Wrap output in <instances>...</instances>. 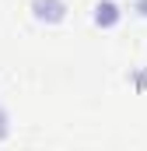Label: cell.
<instances>
[{
    "instance_id": "277c9868",
    "label": "cell",
    "mask_w": 147,
    "mask_h": 151,
    "mask_svg": "<svg viewBox=\"0 0 147 151\" xmlns=\"http://www.w3.org/2000/svg\"><path fill=\"white\" fill-rule=\"evenodd\" d=\"M4 134H7V113L0 109V137H4Z\"/></svg>"
},
{
    "instance_id": "7a4b0ae2",
    "label": "cell",
    "mask_w": 147,
    "mask_h": 151,
    "mask_svg": "<svg viewBox=\"0 0 147 151\" xmlns=\"http://www.w3.org/2000/svg\"><path fill=\"white\" fill-rule=\"evenodd\" d=\"M95 21H98V25H105V28H112V25L119 21V7H116L112 0H102V4H95Z\"/></svg>"
},
{
    "instance_id": "6da1fadb",
    "label": "cell",
    "mask_w": 147,
    "mask_h": 151,
    "mask_svg": "<svg viewBox=\"0 0 147 151\" xmlns=\"http://www.w3.org/2000/svg\"><path fill=\"white\" fill-rule=\"evenodd\" d=\"M35 18L39 21H60L63 18V0H35Z\"/></svg>"
},
{
    "instance_id": "3957f363",
    "label": "cell",
    "mask_w": 147,
    "mask_h": 151,
    "mask_svg": "<svg viewBox=\"0 0 147 151\" xmlns=\"http://www.w3.org/2000/svg\"><path fill=\"white\" fill-rule=\"evenodd\" d=\"M133 11H137V14H144V18H147V0H133Z\"/></svg>"
}]
</instances>
